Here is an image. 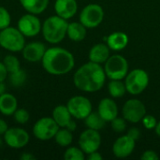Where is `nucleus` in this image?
<instances>
[{"label":"nucleus","mask_w":160,"mask_h":160,"mask_svg":"<svg viewBox=\"0 0 160 160\" xmlns=\"http://www.w3.org/2000/svg\"><path fill=\"white\" fill-rule=\"evenodd\" d=\"M106 74L100 64L88 62L76 70L73 76L74 85L83 92H98L105 84Z\"/></svg>","instance_id":"1"},{"label":"nucleus","mask_w":160,"mask_h":160,"mask_svg":"<svg viewBox=\"0 0 160 160\" xmlns=\"http://www.w3.org/2000/svg\"><path fill=\"white\" fill-rule=\"evenodd\" d=\"M41 62L43 68L52 75L67 74L75 66L73 54L60 47H52L46 50Z\"/></svg>","instance_id":"2"},{"label":"nucleus","mask_w":160,"mask_h":160,"mask_svg":"<svg viewBox=\"0 0 160 160\" xmlns=\"http://www.w3.org/2000/svg\"><path fill=\"white\" fill-rule=\"evenodd\" d=\"M68 25V23L67 20L58 15L47 18L41 27L44 39L52 44H57L61 42L67 36Z\"/></svg>","instance_id":"3"},{"label":"nucleus","mask_w":160,"mask_h":160,"mask_svg":"<svg viewBox=\"0 0 160 160\" xmlns=\"http://www.w3.org/2000/svg\"><path fill=\"white\" fill-rule=\"evenodd\" d=\"M25 44L24 36L18 28L7 27L0 30V46L9 52H21Z\"/></svg>","instance_id":"4"},{"label":"nucleus","mask_w":160,"mask_h":160,"mask_svg":"<svg viewBox=\"0 0 160 160\" xmlns=\"http://www.w3.org/2000/svg\"><path fill=\"white\" fill-rule=\"evenodd\" d=\"M127 92L133 96L142 94L149 84L148 73L142 68H135L128 73L125 78Z\"/></svg>","instance_id":"5"},{"label":"nucleus","mask_w":160,"mask_h":160,"mask_svg":"<svg viewBox=\"0 0 160 160\" xmlns=\"http://www.w3.org/2000/svg\"><path fill=\"white\" fill-rule=\"evenodd\" d=\"M104 64L105 74L110 80H123L128 73V60L122 55H110Z\"/></svg>","instance_id":"6"},{"label":"nucleus","mask_w":160,"mask_h":160,"mask_svg":"<svg viewBox=\"0 0 160 160\" xmlns=\"http://www.w3.org/2000/svg\"><path fill=\"white\" fill-rule=\"evenodd\" d=\"M104 19V10L98 4H89L85 6L80 14V22L86 28L98 27Z\"/></svg>","instance_id":"7"},{"label":"nucleus","mask_w":160,"mask_h":160,"mask_svg":"<svg viewBox=\"0 0 160 160\" xmlns=\"http://www.w3.org/2000/svg\"><path fill=\"white\" fill-rule=\"evenodd\" d=\"M59 126L52 117H43L36 122L33 127V134L39 141H49L54 138Z\"/></svg>","instance_id":"8"},{"label":"nucleus","mask_w":160,"mask_h":160,"mask_svg":"<svg viewBox=\"0 0 160 160\" xmlns=\"http://www.w3.org/2000/svg\"><path fill=\"white\" fill-rule=\"evenodd\" d=\"M67 107L72 117L84 120L92 112V104L90 100L83 96L72 97L67 103Z\"/></svg>","instance_id":"9"},{"label":"nucleus","mask_w":160,"mask_h":160,"mask_svg":"<svg viewBox=\"0 0 160 160\" xmlns=\"http://www.w3.org/2000/svg\"><path fill=\"white\" fill-rule=\"evenodd\" d=\"M122 114L126 121L135 124L142 121L146 115V107L141 100L132 98L124 104Z\"/></svg>","instance_id":"10"},{"label":"nucleus","mask_w":160,"mask_h":160,"mask_svg":"<svg viewBox=\"0 0 160 160\" xmlns=\"http://www.w3.org/2000/svg\"><path fill=\"white\" fill-rule=\"evenodd\" d=\"M101 145V136L98 130L87 128L82 131L79 138V146L84 154L89 155L99 149Z\"/></svg>","instance_id":"11"},{"label":"nucleus","mask_w":160,"mask_h":160,"mask_svg":"<svg viewBox=\"0 0 160 160\" xmlns=\"http://www.w3.org/2000/svg\"><path fill=\"white\" fill-rule=\"evenodd\" d=\"M4 140L7 145L13 149L23 148L29 142L30 136L26 130L21 128H10L4 134Z\"/></svg>","instance_id":"12"},{"label":"nucleus","mask_w":160,"mask_h":160,"mask_svg":"<svg viewBox=\"0 0 160 160\" xmlns=\"http://www.w3.org/2000/svg\"><path fill=\"white\" fill-rule=\"evenodd\" d=\"M18 29L22 32L24 37H35L37 36L42 27V24L39 19L36 16V14L28 13L22 15L18 21Z\"/></svg>","instance_id":"13"},{"label":"nucleus","mask_w":160,"mask_h":160,"mask_svg":"<svg viewBox=\"0 0 160 160\" xmlns=\"http://www.w3.org/2000/svg\"><path fill=\"white\" fill-rule=\"evenodd\" d=\"M136 141L128 134L119 137L112 145V153L118 158H126L129 157L135 149Z\"/></svg>","instance_id":"14"},{"label":"nucleus","mask_w":160,"mask_h":160,"mask_svg":"<svg viewBox=\"0 0 160 160\" xmlns=\"http://www.w3.org/2000/svg\"><path fill=\"white\" fill-rule=\"evenodd\" d=\"M46 46L41 42H31L24 45L22 49V55L26 61L38 62L41 61L46 52Z\"/></svg>","instance_id":"15"},{"label":"nucleus","mask_w":160,"mask_h":160,"mask_svg":"<svg viewBox=\"0 0 160 160\" xmlns=\"http://www.w3.org/2000/svg\"><path fill=\"white\" fill-rule=\"evenodd\" d=\"M98 112L106 122H111L118 115L117 104L113 99L105 98L100 100L98 107Z\"/></svg>","instance_id":"16"},{"label":"nucleus","mask_w":160,"mask_h":160,"mask_svg":"<svg viewBox=\"0 0 160 160\" xmlns=\"http://www.w3.org/2000/svg\"><path fill=\"white\" fill-rule=\"evenodd\" d=\"M54 10L56 15L65 20H68L76 14L78 4L76 0H56L54 3Z\"/></svg>","instance_id":"17"},{"label":"nucleus","mask_w":160,"mask_h":160,"mask_svg":"<svg viewBox=\"0 0 160 160\" xmlns=\"http://www.w3.org/2000/svg\"><path fill=\"white\" fill-rule=\"evenodd\" d=\"M110 57V48L104 43H98L94 45L89 52V60L94 63L102 64Z\"/></svg>","instance_id":"18"},{"label":"nucleus","mask_w":160,"mask_h":160,"mask_svg":"<svg viewBox=\"0 0 160 160\" xmlns=\"http://www.w3.org/2000/svg\"><path fill=\"white\" fill-rule=\"evenodd\" d=\"M107 45L112 51H122L128 44V37L124 32H113L107 38Z\"/></svg>","instance_id":"19"},{"label":"nucleus","mask_w":160,"mask_h":160,"mask_svg":"<svg viewBox=\"0 0 160 160\" xmlns=\"http://www.w3.org/2000/svg\"><path fill=\"white\" fill-rule=\"evenodd\" d=\"M18 108L16 98L8 93L0 96V112L4 115H12Z\"/></svg>","instance_id":"20"},{"label":"nucleus","mask_w":160,"mask_h":160,"mask_svg":"<svg viewBox=\"0 0 160 160\" xmlns=\"http://www.w3.org/2000/svg\"><path fill=\"white\" fill-rule=\"evenodd\" d=\"M52 118L57 123L59 128H66L72 120V115L67 106L58 105L52 111Z\"/></svg>","instance_id":"21"},{"label":"nucleus","mask_w":160,"mask_h":160,"mask_svg":"<svg viewBox=\"0 0 160 160\" xmlns=\"http://www.w3.org/2000/svg\"><path fill=\"white\" fill-rule=\"evenodd\" d=\"M67 35L73 41H76V42L82 41L86 37V27L81 22H70L68 25Z\"/></svg>","instance_id":"22"},{"label":"nucleus","mask_w":160,"mask_h":160,"mask_svg":"<svg viewBox=\"0 0 160 160\" xmlns=\"http://www.w3.org/2000/svg\"><path fill=\"white\" fill-rule=\"evenodd\" d=\"M22 8L32 14L42 13L49 5V0H20Z\"/></svg>","instance_id":"23"},{"label":"nucleus","mask_w":160,"mask_h":160,"mask_svg":"<svg viewBox=\"0 0 160 160\" xmlns=\"http://www.w3.org/2000/svg\"><path fill=\"white\" fill-rule=\"evenodd\" d=\"M84 124L88 128H92L95 130H100L105 127L106 121L99 115V113L98 112H92L84 119Z\"/></svg>","instance_id":"24"},{"label":"nucleus","mask_w":160,"mask_h":160,"mask_svg":"<svg viewBox=\"0 0 160 160\" xmlns=\"http://www.w3.org/2000/svg\"><path fill=\"white\" fill-rule=\"evenodd\" d=\"M108 90L113 98H122L127 92L126 84L122 82V80H111L108 84Z\"/></svg>","instance_id":"25"},{"label":"nucleus","mask_w":160,"mask_h":160,"mask_svg":"<svg viewBox=\"0 0 160 160\" xmlns=\"http://www.w3.org/2000/svg\"><path fill=\"white\" fill-rule=\"evenodd\" d=\"M55 142L62 146V147H68L72 143L73 141V135L70 130H68L66 128H61V129H58L54 136Z\"/></svg>","instance_id":"26"},{"label":"nucleus","mask_w":160,"mask_h":160,"mask_svg":"<svg viewBox=\"0 0 160 160\" xmlns=\"http://www.w3.org/2000/svg\"><path fill=\"white\" fill-rule=\"evenodd\" d=\"M3 63H4V65H5V67H6L8 73L15 72V71H17V70H19L21 68L19 59L16 56L11 55V54L7 55L3 60Z\"/></svg>","instance_id":"27"},{"label":"nucleus","mask_w":160,"mask_h":160,"mask_svg":"<svg viewBox=\"0 0 160 160\" xmlns=\"http://www.w3.org/2000/svg\"><path fill=\"white\" fill-rule=\"evenodd\" d=\"M64 158L66 160H83L85 156L80 147H68L64 154Z\"/></svg>","instance_id":"28"},{"label":"nucleus","mask_w":160,"mask_h":160,"mask_svg":"<svg viewBox=\"0 0 160 160\" xmlns=\"http://www.w3.org/2000/svg\"><path fill=\"white\" fill-rule=\"evenodd\" d=\"M9 82L10 83L15 86V87H19L21 85H22L26 80V72L22 69H19L15 72L9 73Z\"/></svg>","instance_id":"29"},{"label":"nucleus","mask_w":160,"mask_h":160,"mask_svg":"<svg viewBox=\"0 0 160 160\" xmlns=\"http://www.w3.org/2000/svg\"><path fill=\"white\" fill-rule=\"evenodd\" d=\"M11 22L10 14L7 8L0 7V30H3L9 26Z\"/></svg>","instance_id":"30"},{"label":"nucleus","mask_w":160,"mask_h":160,"mask_svg":"<svg viewBox=\"0 0 160 160\" xmlns=\"http://www.w3.org/2000/svg\"><path fill=\"white\" fill-rule=\"evenodd\" d=\"M14 114V119L15 121L18 123V124H22V125H24L28 122L29 120V112L25 110V109H17L15 111V112L13 113Z\"/></svg>","instance_id":"31"},{"label":"nucleus","mask_w":160,"mask_h":160,"mask_svg":"<svg viewBox=\"0 0 160 160\" xmlns=\"http://www.w3.org/2000/svg\"><path fill=\"white\" fill-rule=\"evenodd\" d=\"M111 127L113 131L117 133H122L127 129V123L125 118L115 117L112 121H111Z\"/></svg>","instance_id":"32"},{"label":"nucleus","mask_w":160,"mask_h":160,"mask_svg":"<svg viewBox=\"0 0 160 160\" xmlns=\"http://www.w3.org/2000/svg\"><path fill=\"white\" fill-rule=\"evenodd\" d=\"M142 124L144 126L145 128L147 129H153L156 128L158 122H157V119L153 116V115H145L143 118H142Z\"/></svg>","instance_id":"33"},{"label":"nucleus","mask_w":160,"mask_h":160,"mask_svg":"<svg viewBox=\"0 0 160 160\" xmlns=\"http://www.w3.org/2000/svg\"><path fill=\"white\" fill-rule=\"evenodd\" d=\"M158 158H159L158 155L153 150H146L141 156L142 160H158Z\"/></svg>","instance_id":"34"},{"label":"nucleus","mask_w":160,"mask_h":160,"mask_svg":"<svg viewBox=\"0 0 160 160\" xmlns=\"http://www.w3.org/2000/svg\"><path fill=\"white\" fill-rule=\"evenodd\" d=\"M129 137H131L133 140L135 141H138L141 137V131L139 128H131L128 130V133H127Z\"/></svg>","instance_id":"35"},{"label":"nucleus","mask_w":160,"mask_h":160,"mask_svg":"<svg viewBox=\"0 0 160 160\" xmlns=\"http://www.w3.org/2000/svg\"><path fill=\"white\" fill-rule=\"evenodd\" d=\"M8 70H7L5 65H4V63L0 62V82H4L6 80V78L8 76Z\"/></svg>","instance_id":"36"},{"label":"nucleus","mask_w":160,"mask_h":160,"mask_svg":"<svg viewBox=\"0 0 160 160\" xmlns=\"http://www.w3.org/2000/svg\"><path fill=\"white\" fill-rule=\"evenodd\" d=\"M87 158L89 160H102L103 159V157L98 151H96V152H93V153L89 154Z\"/></svg>","instance_id":"37"},{"label":"nucleus","mask_w":160,"mask_h":160,"mask_svg":"<svg viewBox=\"0 0 160 160\" xmlns=\"http://www.w3.org/2000/svg\"><path fill=\"white\" fill-rule=\"evenodd\" d=\"M8 127L6 121L0 118V135H4L5 132L8 130Z\"/></svg>","instance_id":"38"},{"label":"nucleus","mask_w":160,"mask_h":160,"mask_svg":"<svg viewBox=\"0 0 160 160\" xmlns=\"http://www.w3.org/2000/svg\"><path fill=\"white\" fill-rule=\"evenodd\" d=\"M20 158L22 160H34L36 159V157L34 155L30 154V153H24V154H22Z\"/></svg>","instance_id":"39"},{"label":"nucleus","mask_w":160,"mask_h":160,"mask_svg":"<svg viewBox=\"0 0 160 160\" xmlns=\"http://www.w3.org/2000/svg\"><path fill=\"white\" fill-rule=\"evenodd\" d=\"M76 128H77V125H76L75 121H73V120H71V121L68 124V126L66 127V128H68V130H70L71 132L75 131Z\"/></svg>","instance_id":"40"},{"label":"nucleus","mask_w":160,"mask_h":160,"mask_svg":"<svg viewBox=\"0 0 160 160\" xmlns=\"http://www.w3.org/2000/svg\"><path fill=\"white\" fill-rule=\"evenodd\" d=\"M155 131H156V134L160 137V121L159 122H158V124H157V126H156V128H155Z\"/></svg>","instance_id":"41"},{"label":"nucleus","mask_w":160,"mask_h":160,"mask_svg":"<svg viewBox=\"0 0 160 160\" xmlns=\"http://www.w3.org/2000/svg\"><path fill=\"white\" fill-rule=\"evenodd\" d=\"M5 91H6V86L4 84V82H0V96L2 94H4Z\"/></svg>","instance_id":"42"},{"label":"nucleus","mask_w":160,"mask_h":160,"mask_svg":"<svg viewBox=\"0 0 160 160\" xmlns=\"http://www.w3.org/2000/svg\"><path fill=\"white\" fill-rule=\"evenodd\" d=\"M2 145V140H1V138H0V146Z\"/></svg>","instance_id":"43"}]
</instances>
